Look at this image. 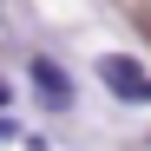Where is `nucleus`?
<instances>
[{"mask_svg": "<svg viewBox=\"0 0 151 151\" xmlns=\"http://www.w3.org/2000/svg\"><path fill=\"white\" fill-rule=\"evenodd\" d=\"M105 79H112L118 99H151V79H145L138 59H105Z\"/></svg>", "mask_w": 151, "mask_h": 151, "instance_id": "nucleus-1", "label": "nucleus"}, {"mask_svg": "<svg viewBox=\"0 0 151 151\" xmlns=\"http://www.w3.org/2000/svg\"><path fill=\"white\" fill-rule=\"evenodd\" d=\"M33 86L46 92V105H59V112L72 105V86H66V72H59L53 59H33Z\"/></svg>", "mask_w": 151, "mask_h": 151, "instance_id": "nucleus-2", "label": "nucleus"}, {"mask_svg": "<svg viewBox=\"0 0 151 151\" xmlns=\"http://www.w3.org/2000/svg\"><path fill=\"white\" fill-rule=\"evenodd\" d=\"M0 105H7V86H0Z\"/></svg>", "mask_w": 151, "mask_h": 151, "instance_id": "nucleus-3", "label": "nucleus"}]
</instances>
